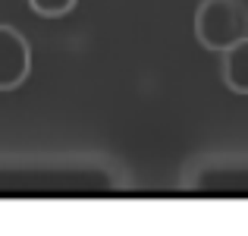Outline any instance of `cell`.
<instances>
[{
    "label": "cell",
    "instance_id": "obj_1",
    "mask_svg": "<svg viewBox=\"0 0 248 236\" xmlns=\"http://www.w3.org/2000/svg\"><path fill=\"white\" fill-rule=\"evenodd\" d=\"M195 38L207 51H230L248 38V6L242 0H201L195 10Z\"/></svg>",
    "mask_w": 248,
    "mask_h": 236
},
{
    "label": "cell",
    "instance_id": "obj_4",
    "mask_svg": "<svg viewBox=\"0 0 248 236\" xmlns=\"http://www.w3.org/2000/svg\"><path fill=\"white\" fill-rule=\"evenodd\" d=\"M29 6L44 19H60L66 13H73L76 0H29Z\"/></svg>",
    "mask_w": 248,
    "mask_h": 236
},
{
    "label": "cell",
    "instance_id": "obj_3",
    "mask_svg": "<svg viewBox=\"0 0 248 236\" xmlns=\"http://www.w3.org/2000/svg\"><path fill=\"white\" fill-rule=\"evenodd\" d=\"M226 88L236 95H248V38L239 44H232L230 51H223V67H220Z\"/></svg>",
    "mask_w": 248,
    "mask_h": 236
},
{
    "label": "cell",
    "instance_id": "obj_2",
    "mask_svg": "<svg viewBox=\"0 0 248 236\" xmlns=\"http://www.w3.org/2000/svg\"><path fill=\"white\" fill-rule=\"evenodd\" d=\"M31 73V48L13 25H0V91H13Z\"/></svg>",
    "mask_w": 248,
    "mask_h": 236
}]
</instances>
